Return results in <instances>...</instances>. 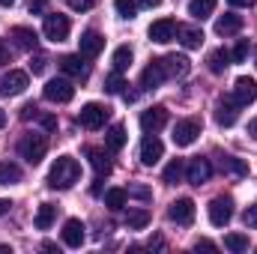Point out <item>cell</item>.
I'll use <instances>...</instances> for the list:
<instances>
[{
    "label": "cell",
    "instance_id": "cell-28",
    "mask_svg": "<svg viewBox=\"0 0 257 254\" xmlns=\"http://www.w3.org/2000/svg\"><path fill=\"white\" fill-rule=\"evenodd\" d=\"M21 183V168L15 162H0V186H15Z\"/></svg>",
    "mask_w": 257,
    "mask_h": 254
},
{
    "label": "cell",
    "instance_id": "cell-19",
    "mask_svg": "<svg viewBox=\"0 0 257 254\" xmlns=\"http://www.w3.org/2000/svg\"><path fill=\"white\" fill-rule=\"evenodd\" d=\"M63 242L69 245V248H81L84 245V221L81 218H69L63 224Z\"/></svg>",
    "mask_w": 257,
    "mask_h": 254
},
{
    "label": "cell",
    "instance_id": "cell-13",
    "mask_svg": "<svg viewBox=\"0 0 257 254\" xmlns=\"http://www.w3.org/2000/svg\"><path fill=\"white\" fill-rule=\"evenodd\" d=\"M162 156H165V144H162L156 135H147V138L141 141V165L153 168V165H156Z\"/></svg>",
    "mask_w": 257,
    "mask_h": 254
},
{
    "label": "cell",
    "instance_id": "cell-44",
    "mask_svg": "<svg viewBox=\"0 0 257 254\" xmlns=\"http://www.w3.org/2000/svg\"><path fill=\"white\" fill-rule=\"evenodd\" d=\"M39 123H42V129L54 132V129H57V117H54V114H39Z\"/></svg>",
    "mask_w": 257,
    "mask_h": 254
},
{
    "label": "cell",
    "instance_id": "cell-49",
    "mask_svg": "<svg viewBox=\"0 0 257 254\" xmlns=\"http://www.w3.org/2000/svg\"><path fill=\"white\" fill-rule=\"evenodd\" d=\"M248 135H251V138L257 141V117L251 120V123H248Z\"/></svg>",
    "mask_w": 257,
    "mask_h": 254
},
{
    "label": "cell",
    "instance_id": "cell-12",
    "mask_svg": "<svg viewBox=\"0 0 257 254\" xmlns=\"http://www.w3.org/2000/svg\"><path fill=\"white\" fill-rule=\"evenodd\" d=\"M254 99H257V81L254 78H248V75L236 78V84H233V102H236L239 108H245V105H251Z\"/></svg>",
    "mask_w": 257,
    "mask_h": 254
},
{
    "label": "cell",
    "instance_id": "cell-43",
    "mask_svg": "<svg viewBox=\"0 0 257 254\" xmlns=\"http://www.w3.org/2000/svg\"><path fill=\"white\" fill-rule=\"evenodd\" d=\"M128 197H138V200H150L153 194H150V189H147V186H132V189H128Z\"/></svg>",
    "mask_w": 257,
    "mask_h": 254
},
{
    "label": "cell",
    "instance_id": "cell-1",
    "mask_svg": "<svg viewBox=\"0 0 257 254\" xmlns=\"http://www.w3.org/2000/svg\"><path fill=\"white\" fill-rule=\"evenodd\" d=\"M81 180V165H78V159H72V156H60L54 165H51V171H48V186L51 189H72L75 183Z\"/></svg>",
    "mask_w": 257,
    "mask_h": 254
},
{
    "label": "cell",
    "instance_id": "cell-54",
    "mask_svg": "<svg viewBox=\"0 0 257 254\" xmlns=\"http://www.w3.org/2000/svg\"><path fill=\"white\" fill-rule=\"evenodd\" d=\"M0 3H3V6H12V3H15V0H0Z\"/></svg>",
    "mask_w": 257,
    "mask_h": 254
},
{
    "label": "cell",
    "instance_id": "cell-17",
    "mask_svg": "<svg viewBox=\"0 0 257 254\" xmlns=\"http://www.w3.org/2000/svg\"><path fill=\"white\" fill-rule=\"evenodd\" d=\"M60 69H63L69 78H75V81H87V75H90V66L81 60V54H66V57H60Z\"/></svg>",
    "mask_w": 257,
    "mask_h": 254
},
{
    "label": "cell",
    "instance_id": "cell-52",
    "mask_svg": "<svg viewBox=\"0 0 257 254\" xmlns=\"http://www.w3.org/2000/svg\"><path fill=\"white\" fill-rule=\"evenodd\" d=\"M162 0H141V6H147V9H153V6H159Z\"/></svg>",
    "mask_w": 257,
    "mask_h": 254
},
{
    "label": "cell",
    "instance_id": "cell-40",
    "mask_svg": "<svg viewBox=\"0 0 257 254\" xmlns=\"http://www.w3.org/2000/svg\"><path fill=\"white\" fill-rule=\"evenodd\" d=\"M242 221H245V227H254L257 230V203H251V206L242 212Z\"/></svg>",
    "mask_w": 257,
    "mask_h": 254
},
{
    "label": "cell",
    "instance_id": "cell-21",
    "mask_svg": "<svg viewBox=\"0 0 257 254\" xmlns=\"http://www.w3.org/2000/svg\"><path fill=\"white\" fill-rule=\"evenodd\" d=\"M177 36H180V42H183L189 51H194V48L203 45V30H200V27H192V24H180V27H177Z\"/></svg>",
    "mask_w": 257,
    "mask_h": 254
},
{
    "label": "cell",
    "instance_id": "cell-45",
    "mask_svg": "<svg viewBox=\"0 0 257 254\" xmlns=\"http://www.w3.org/2000/svg\"><path fill=\"white\" fill-rule=\"evenodd\" d=\"M9 60H12V54H9V45L0 39V66H6Z\"/></svg>",
    "mask_w": 257,
    "mask_h": 254
},
{
    "label": "cell",
    "instance_id": "cell-42",
    "mask_svg": "<svg viewBox=\"0 0 257 254\" xmlns=\"http://www.w3.org/2000/svg\"><path fill=\"white\" fill-rule=\"evenodd\" d=\"M75 12H87V9H93L96 6V0H66Z\"/></svg>",
    "mask_w": 257,
    "mask_h": 254
},
{
    "label": "cell",
    "instance_id": "cell-16",
    "mask_svg": "<svg viewBox=\"0 0 257 254\" xmlns=\"http://www.w3.org/2000/svg\"><path fill=\"white\" fill-rule=\"evenodd\" d=\"M165 81H168V75H165L162 60H153V63L141 72V87H144V90H156V87H162Z\"/></svg>",
    "mask_w": 257,
    "mask_h": 254
},
{
    "label": "cell",
    "instance_id": "cell-34",
    "mask_svg": "<svg viewBox=\"0 0 257 254\" xmlns=\"http://www.w3.org/2000/svg\"><path fill=\"white\" fill-rule=\"evenodd\" d=\"M126 224L132 227V230H141V227H147V224H150V212H147V209H128Z\"/></svg>",
    "mask_w": 257,
    "mask_h": 254
},
{
    "label": "cell",
    "instance_id": "cell-36",
    "mask_svg": "<svg viewBox=\"0 0 257 254\" xmlns=\"http://www.w3.org/2000/svg\"><path fill=\"white\" fill-rule=\"evenodd\" d=\"M114 9H117V15L126 18V21H132V18L138 15V3H135V0H114Z\"/></svg>",
    "mask_w": 257,
    "mask_h": 254
},
{
    "label": "cell",
    "instance_id": "cell-9",
    "mask_svg": "<svg viewBox=\"0 0 257 254\" xmlns=\"http://www.w3.org/2000/svg\"><path fill=\"white\" fill-rule=\"evenodd\" d=\"M233 218V200L230 197H212L209 200V221L215 227H224Z\"/></svg>",
    "mask_w": 257,
    "mask_h": 254
},
{
    "label": "cell",
    "instance_id": "cell-37",
    "mask_svg": "<svg viewBox=\"0 0 257 254\" xmlns=\"http://www.w3.org/2000/svg\"><path fill=\"white\" fill-rule=\"evenodd\" d=\"M123 87H126V81H123V72H111L108 78H105V90L108 93H123Z\"/></svg>",
    "mask_w": 257,
    "mask_h": 254
},
{
    "label": "cell",
    "instance_id": "cell-51",
    "mask_svg": "<svg viewBox=\"0 0 257 254\" xmlns=\"http://www.w3.org/2000/svg\"><path fill=\"white\" fill-rule=\"evenodd\" d=\"M9 206H12L9 200H0V215H6V212H9Z\"/></svg>",
    "mask_w": 257,
    "mask_h": 254
},
{
    "label": "cell",
    "instance_id": "cell-2",
    "mask_svg": "<svg viewBox=\"0 0 257 254\" xmlns=\"http://www.w3.org/2000/svg\"><path fill=\"white\" fill-rule=\"evenodd\" d=\"M18 153H21V159H27L30 165H39V162L45 159V153H48V138L30 132V135H24V138L18 141Z\"/></svg>",
    "mask_w": 257,
    "mask_h": 254
},
{
    "label": "cell",
    "instance_id": "cell-5",
    "mask_svg": "<svg viewBox=\"0 0 257 254\" xmlns=\"http://www.w3.org/2000/svg\"><path fill=\"white\" fill-rule=\"evenodd\" d=\"M69 30H72V24H69L66 15H60V12L45 15V24H42L45 39H51V42H63V39H69Z\"/></svg>",
    "mask_w": 257,
    "mask_h": 254
},
{
    "label": "cell",
    "instance_id": "cell-11",
    "mask_svg": "<svg viewBox=\"0 0 257 254\" xmlns=\"http://www.w3.org/2000/svg\"><path fill=\"white\" fill-rule=\"evenodd\" d=\"M177 27H180V24H177L174 18H159V21H153V24H150V30H147V33H150V39H153V42L168 45V42L177 36Z\"/></svg>",
    "mask_w": 257,
    "mask_h": 254
},
{
    "label": "cell",
    "instance_id": "cell-50",
    "mask_svg": "<svg viewBox=\"0 0 257 254\" xmlns=\"http://www.w3.org/2000/svg\"><path fill=\"white\" fill-rule=\"evenodd\" d=\"M150 248H165V242H162V239L156 236V239H150Z\"/></svg>",
    "mask_w": 257,
    "mask_h": 254
},
{
    "label": "cell",
    "instance_id": "cell-27",
    "mask_svg": "<svg viewBox=\"0 0 257 254\" xmlns=\"http://www.w3.org/2000/svg\"><path fill=\"white\" fill-rule=\"evenodd\" d=\"M206 66H209V72H212V75H221V72L230 66V54H227L224 48H218V51H209Z\"/></svg>",
    "mask_w": 257,
    "mask_h": 254
},
{
    "label": "cell",
    "instance_id": "cell-7",
    "mask_svg": "<svg viewBox=\"0 0 257 254\" xmlns=\"http://www.w3.org/2000/svg\"><path fill=\"white\" fill-rule=\"evenodd\" d=\"M200 120H194V117H186V120H177V126H174V144L177 147H192L194 141H197V135H200Z\"/></svg>",
    "mask_w": 257,
    "mask_h": 254
},
{
    "label": "cell",
    "instance_id": "cell-53",
    "mask_svg": "<svg viewBox=\"0 0 257 254\" xmlns=\"http://www.w3.org/2000/svg\"><path fill=\"white\" fill-rule=\"evenodd\" d=\"M6 126V111H3V108H0V129Z\"/></svg>",
    "mask_w": 257,
    "mask_h": 254
},
{
    "label": "cell",
    "instance_id": "cell-20",
    "mask_svg": "<svg viewBox=\"0 0 257 254\" xmlns=\"http://www.w3.org/2000/svg\"><path fill=\"white\" fill-rule=\"evenodd\" d=\"M236 108H239V105H236L233 99H221V102L215 105V120H218V126H233L236 117H239Z\"/></svg>",
    "mask_w": 257,
    "mask_h": 254
},
{
    "label": "cell",
    "instance_id": "cell-14",
    "mask_svg": "<svg viewBox=\"0 0 257 254\" xmlns=\"http://www.w3.org/2000/svg\"><path fill=\"white\" fill-rule=\"evenodd\" d=\"M212 177V165H209V159H192L189 162V168H186V180L192 183V186H203L206 180Z\"/></svg>",
    "mask_w": 257,
    "mask_h": 254
},
{
    "label": "cell",
    "instance_id": "cell-39",
    "mask_svg": "<svg viewBox=\"0 0 257 254\" xmlns=\"http://www.w3.org/2000/svg\"><path fill=\"white\" fill-rule=\"evenodd\" d=\"M45 69H48V57H45V54H36L33 63H30V72H33V75H42Z\"/></svg>",
    "mask_w": 257,
    "mask_h": 254
},
{
    "label": "cell",
    "instance_id": "cell-35",
    "mask_svg": "<svg viewBox=\"0 0 257 254\" xmlns=\"http://www.w3.org/2000/svg\"><path fill=\"white\" fill-rule=\"evenodd\" d=\"M183 174H186V168H183V162H180V159H174V162H171V165L165 168V174H162V180L174 186V183H180V177H183Z\"/></svg>",
    "mask_w": 257,
    "mask_h": 254
},
{
    "label": "cell",
    "instance_id": "cell-24",
    "mask_svg": "<svg viewBox=\"0 0 257 254\" xmlns=\"http://www.w3.org/2000/svg\"><path fill=\"white\" fill-rule=\"evenodd\" d=\"M87 159H90V165H93V171H96L99 177L111 174V159L105 156V150H99V147H90V150H87Z\"/></svg>",
    "mask_w": 257,
    "mask_h": 254
},
{
    "label": "cell",
    "instance_id": "cell-38",
    "mask_svg": "<svg viewBox=\"0 0 257 254\" xmlns=\"http://www.w3.org/2000/svg\"><path fill=\"white\" fill-rule=\"evenodd\" d=\"M245 57H248V39H239L236 48L230 51V60H233V63H242Z\"/></svg>",
    "mask_w": 257,
    "mask_h": 254
},
{
    "label": "cell",
    "instance_id": "cell-6",
    "mask_svg": "<svg viewBox=\"0 0 257 254\" xmlns=\"http://www.w3.org/2000/svg\"><path fill=\"white\" fill-rule=\"evenodd\" d=\"M27 84H30L27 72L9 69L6 75H0V96H21V93L27 90Z\"/></svg>",
    "mask_w": 257,
    "mask_h": 254
},
{
    "label": "cell",
    "instance_id": "cell-8",
    "mask_svg": "<svg viewBox=\"0 0 257 254\" xmlns=\"http://www.w3.org/2000/svg\"><path fill=\"white\" fill-rule=\"evenodd\" d=\"M165 126H168V108L156 105V108H147V111L141 114V129H144V135H156V132H162Z\"/></svg>",
    "mask_w": 257,
    "mask_h": 254
},
{
    "label": "cell",
    "instance_id": "cell-41",
    "mask_svg": "<svg viewBox=\"0 0 257 254\" xmlns=\"http://www.w3.org/2000/svg\"><path fill=\"white\" fill-rule=\"evenodd\" d=\"M27 9H30V15H45L48 0H30V3H27Z\"/></svg>",
    "mask_w": 257,
    "mask_h": 254
},
{
    "label": "cell",
    "instance_id": "cell-22",
    "mask_svg": "<svg viewBox=\"0 0 257 254\" xmlns=\"http://www.w3.org/2000/svg\"><path fill=\"white\" fill-rule=\"evenodd\" d=\"M239 30H242V15L227 12V15H221V18L215 21V33H218V36H233V33H239Z\"/></svg>",
    "mask_w": 257,
    "mask_h": 254
},
{
    "label": "cell",
    "instance_id": "cell-33",
    "mask_svg": "<svg viewBox=\"0 0 257 254\" xmlns=\"http://www.w3.org/2000/svg\"><path fill=\"white\" fill-rule=\"evenodd\" d=\"M224 248H230V251H236V254L248 251V236L245 233H227L224 236Z\"/></svg>",
    "mask_w": 257,
    "mask_h": 254
},
{
    "label": "cell",
    "instance_id": "cell-31",
    "mask_svg": "<svg viewBox=\"0 0 257 254\" xmlns=\"http://www.w3.org/2000/svg\"><path fill=\"white\" fill-rule=\"evenodd\" d=\"M126 200H128L126 189H108L105 191V206H108V209H123Z\"/></svg>",
    "mask_w": 257,
    "mask_h": 254
},
{
    "label": "cell",
    "instance_id": "cell-26",
    "mask_svg": "<svg viewBox=\"0 0 257 254\" xmlns=\"http://www.w3.org/2000/svg\"><path fill=\"white\" fill-rule=\"evenodd\" d=\"M215 3L218 0H192L189 3V15H192L194 21H203V18H209L215 12Z\"/></svg>",
    "mask_w": 257,
    "mask_h": 254
},
{
    "label": "cell",
    "instance_id": "cell-18",
    "mask_svg": "<svg viewBox=\"0 0 257 254\" xmlns=\"http://www.w3.org/2000/svg\"><path fill=\"white\" fill-rule=\"evenodd\" d=\"M162 66H165V75L168 78H186L189 69H192L186 54H168V57H162Z\"/></svg>",
    "mask_w": 257,
    "mask_h": 254
},
{
    "label": "cell",
    "instance_id": "cell-25",
    "mask_svg": "<svg viewBox=\"0 0 257 254\" xmlns=\"http://www.w3.org/2000/svg\"><path fill=\"white\" fill-rule=\"evenodd\" d=\"M54 218H57V206H54V203H42L33 224H36V230H48V227L54 224Z\"/></svg>",
    "mask_w": 257,
    "mask_h": 254
},
{
    "label": "cell",
    "instance_id": "cell-47",
    "mask_svg": "<svg viewBox=\"0 0 257 254\" xmlns=\"http://www.w3.org/2000/svg\"><path fill=\"white\" fill-rule=\"evenodd\" d=\"M194 248H197V251H200V248H203V251H215V242H209V239H197Z\"/></svg>",
    "mask_w": 257,
    "mask_h": 254
},
{
    "label": "cell",
    "instance_id": "cell-29",
    "mask_svg": "<svg viewBox=\"0 0 257 254\" xmlns=\"http://www.w3.org/2000/svg\"><path fill=\"white\" fill-rule=\"evenodd\" d=\"M105 144H108L111 153H120V150L126 147V126H111L108 138H105Z\"/></svg>",
    "mask_w": 257,
    "mask_h": 254
},
{
    "label": "cell",
    "instance_id": "cell-32",
    "mask_svg": "<svg viewBox=\"0 0 257 254\" xmlns=\"http://www.w3.org/2000/svg\"><path fill=\"white\" fill-rule=\"evenodd\" d=\"M221 171H230L236 177H245L248 174V165L242 159H236V156H221Z\"/></svg>",
    "mask_w": 257,
    "mask_h": 254
},
{
    "label": "cell",
    "instance_id": "cell-4",
    "mask_svg": "<svg viewBox=\"0 0 257 254\" xmlns=\"http://www.w3.org/2000/svg\"><path fill=\"white\" fill-rule=\"evenodd\" d=\"M42 96H45L48 102H54V105H66V102H72L75 87H72V81H66V78H51V81L42 87Z\"/></svg>",
    "mask_w": 257,
    "mask_h": 254
},
{
    "label": "cell",
    "instance_id": "cell-15",
    "mask_svg": "<svg viewBox=\"0 0 257 254\" xmlns=\"http://www.w3.org/2000/svg\"><path fill=\"white\" fill-rule=\"evenodd\" d=\"M78 48H81V54H84V57H99V54H102V48H105V36H102V33H96V30H84V33H81V39H78Z\"/></svg>",
    "mask_w": 257,
    "mask_h": 254
},
{
    "label": "cell",
    "instance_id": "cell-10",
    "mask_svg": "<svg viewBox=\"0 0 257 254\" xmlns=\"http://www.w3.org/2000/svg\"><path fill=\"white\" fill-rule=\"evenodd\" d=\"M168 218L177 221V224H183V227H189L194 221V200L192 197H177L171 203V209H168Z\"/></svg>",
    "mask_w": 257,
    "mask_h": 254
},
{
    "label": "cell",
    "instance_id": "cell-30",
    "mask_svg": "<svg viewBox=\"0 0 257 254\" xmlns=\"http://www.w3.org/2000/svg\"><path fill=\"white\" fill-rule=\"evenodd\" d=\"M132 60H135V54H132V48H128V45H120V48L114 51V57H111V63H114L117 72H126L128 66H132Z\"/></svg>",
    "mask_w": 257,
    "mask_h": 254
},
{
    "label": "cell",
    "instance_id": "cell-48",
    "mask_svg": "<svg viewBox=\"0 0 257 254\" xmlns=\"http://www.w3.org/2000/svg\"><path fill=\"white\" fill-rule=\"evenodd\" d=\"M230 6H254L257 0H227Z\"/></svg>",
    "mask_w": 257,
    "mask_h": 254
},
{
    "label": "cell",
    "instance_id": "cell-23",
    "mask_svg": "<svg viewBox=\"0 0 257 254\" xmlns=\"http://www.w3.org/2000/svg\"><path fill=\"white\" fill-rule=\"evenodd\" d=\"M12 39L18 42V48H24V51H33L36 48V42H39V36H36V30H30V27H12Z\"/></svg>",
    "mask_w": 257,
    "mask_h": 254
},
{
    "label": "cell",
    "instance_id": "cell-46",
    "mask_svg": "<svg viewBox=\"0 0 257 254\" xmlns=\"http://www.w3.org/2000/svg\"><path fill=\"white\" fill-rule=\"evenodd\" d=\"M21 117H24V120H30V117H39V108H36V105H24V108H21Z\"/></svg>",
    "mask_w": 257,
    "mask_h": 254
},
{
    "label": "cell",
    "instance_id": "cell-3",
    "mask_svg": "<svg viewBox=\"0 0 257 254\" xmlns=\"http://www.w3.org/2000/svg\"><path fill=\"white\" fill-rule=\"evenodd\" d=\"M108 117H111V108H108V105L87 102V105L81 108V114H78V123L84 129H90V132H96V129H102L108 123Z\"/></svg>",
    "mask_w": 257,
    "mask_h": 254
}]
</instances>
